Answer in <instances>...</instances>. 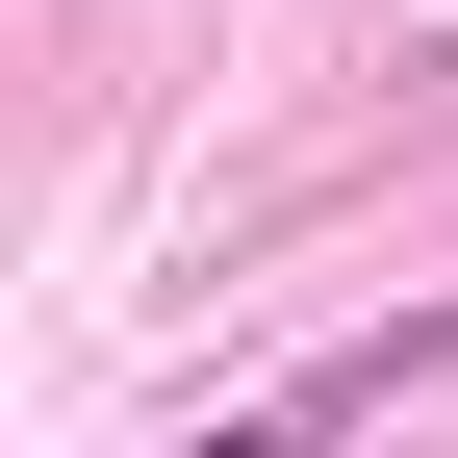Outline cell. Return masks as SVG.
<instances>
[{"mask_svg": "<svg viewBox=\"0 0 458 458\" xmlns=\"http://www.w3.org/2000/svg\"><path fill=\"white\" fill-rule=\"evenodd\" d=\"M204 458H280V433H204Z\"/></svg>", "mask_w": 458, "mask_h": 458, "instance_id": "obj_1", "label": "cell"}]
</instances>
